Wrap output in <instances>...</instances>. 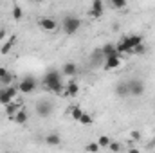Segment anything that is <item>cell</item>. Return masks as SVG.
I'll list each match as a JSON object with an SVG mask.
<instances>
[{
	"instance_id": "484cf974",
	"label": "cell",
	"mask_w": 155,
	"mask_h": 153,
	"mask_svg": "<svg viewBox=\"0 0 155 153\" xmlns=\"http://www.w3.org/2000/svg\"><path fill=\"white\" fill-rule=\"evenodd\" d=\"M110 141H112V139H110L108 135H101V137L97 139V144H99V146H101V150H103V148H108Z\"/></svg>"
},
{
	"instance_id": "ffe728a7",
	"label": "cell",
	"mask_w": 155,
	"mask_h": 153,
	"mask_svg": "<svg viewBox=\"0 0 155 153\" xmlns=\"http://www.w3.org/2000/svg\"><path fill=\"white\" fill-rule=\"evenodd\" d=\"M15 41H16V36H9V40L0 47V52H2V54H9L11 49H13V45H15Z\"/></svg>"
},
{
	"instance_id": "f546056e",
	"label": "cell",
	"mask_w": 155,
	"mask_h": 153,
	"mask_svg": "<svg viewBox=\"0 0 155 153\" xmlns=\"http://www.w3.org/2000/svg\"><path fill=\"white\" fill-rule=\"evenodd\" d=\"M132 139H134V141H139V139H141V133H139V132H132Z\"/></svg>"
},
{
	"instance_id": "6da1fadb",
	"label": "cell",
	"mask_w": 155,
	"mask_h": 153,
	"mask_svg": "<svg viewBox=\"0 0 155 153\" xmlns=\"http://www.w3.org/2000/svg\"><path fill=\"white\" fill-rule=\"evenodd\" d=\"M61 70H56V69H49L47 72H45V76L41 79V83H43V86L49 90V92H52V94H63V81H61Z\"/></svg>"
},
{
	"instance_id": "9a60e30c",
	"label": "cell",
	"mask_w": 155,
	"mask_h": 153,
	"mask_svg": "<svg viewBox=\"0 0 155 153\" xmlns=\"http://www.w3.org/2000/svg\"><path fill=\"white\" fill-rule=\"evenodd\" d=\"M101 50H103V56H105V58H110V56H121V54L117 52V49H116L114 43H105V45L101 47Z\"/></svg>"
},
{
	"instance_id": "d6a6232c",
	"label": "cell",
	"mask_w": 155,
	"mask_h": 153,
	"mask_svg": "<svg viewBox=\"0 0 155 153\" xmlns=\"http://www.w3.org/2000/svg\"><path fill=\"white\" fill-rule=\"evenodd\" d=\"M153 110H155V99H153Z\"/></svg>"
},
{
	"instance_id": "1f68e13d",
	"label": "cell",
	"mask_w": 155,
	"mask_h": 153,
	"mask_svg": "<svg viewBox=\"0 0 155 153\" xmlns=\"http://www.w3.org/2000/svg\"><path fill=\"white\" fill-rule=\"evenodd\" d=\"M31 2H35V4H41V2H45V0H31Z\"/></svg>"
},
{
	"instance_id": "2e32d148",
	"label": "cell",
	"mask_w": 155,
	"mask_h": 153,
	"mask_svg": "<svg viewBox=\"0 0 155 153\" xmlns=\"http://www.w3.org/2000/svg\"><path fill=\"white\" fill-rule=\"evenodd\" d=\"M116 49H117V52H119V54H132V49H130V45L126 43L124 36L116 43Z\"/></svg>"
},
{
	"instance_id": "f1b7e54d",
	"label": "cell",
	"mask_w": 155,
	"mask_h": 153,
	"mask_svg": "<svg viewBox=\"0 0 155 153\" xmlns=\"http://www.w3.org/2000/svg\"><path fill=\"white\" fill-rule=\"evenodd\" d=\"M87 150H88V151H99V150H101V146H99L97 142H90V144L87 146Z\"/></svg>"
},
{
	"instance_id": "4dcf8cb0",
	"label": "cell",
	"mask_w": 155,
	"mask_h": 153,
	"mask_svg": "<svg viewBox=\"0 0 155 153\" xmlns=\"http://www.w3.org/2000/svg\"><path fill=\"white\" fill-rule=\"evenodd\" d=\"M5 36H7L5 29H2V27H0V40H5Z\"/></svg>"
},
{
	"instance_id": "d4e9b609",
	"label": "cell",
	"mask_w": 155,
	"mask_h": 153,
	"mask_svg": "<svg viewBox=\"0 0 155 153\" xmlns=\"http://www.w3.org/2000/svg\"><path fill=\"white\" fill-rule=\"evenodd\" d=\"M13 79H15V77H13V74H11V72L7 70V72H5L4 76L0 77V83H2L4 86H7V85H13Z\"/></svg>"
},
{
	"instance_id": "4fadbf2b",
	"label": "cell",
	"mask_w": 155,
	"mask_h": 153,
	"mask_svg": "<svg viewBox=\"0 0 155 153\" xmlns=\"http://www.w3.org/2000/svg\"><path fill=\"white\" fill-rule=\"evenodd\" d=\"M114 92H116L117 97H130V90H128V83L126 81H119L116 86H114Z\"/></svg>"
},
{
	"instance_id": "7a4b0ae2",
	"label": "cell",
	"mask_w": 155,
	"mask_h": 153,
	"mask_svg": "<svg viewBox=\"0 0 155 153\" xmlns=\"http://www.w3.org/2000/svg\"><path fill=\"white\" fill-rule=\"evenodd\" d=\"M61 25H63L65 34L72 36V34H76L78 31H79V27H81V20H79L78 16H74V15H67V16H63Z\"/></svg>"
},
{
	"instance_id": "d6986e66",
	"label": "cell",
	"mask_w": 155,
	"mask_h": 153,
	"mask_svg": "<svg viewBox=\"0 0 155 153\" xmlns=\"http://www.w3.org/2000/svg\"><path fill=\"white\" fill-rule=\"evenodd\" d=\"M45 142H47L49 146H60V144H61V137H60L58 133H49V135L45 137Z\"/></svg>"
},
{
	"instance_id": "836d02e7",
	"label": "cell",
	"mask_w": 155,
	"mask_h": 153,
	"mask_svg": "<svg viewBox=\"0 0 155 153\" xmlns=\"http://www.w3.org/2000/svg\"><path fill=\"white\" fill-rule=\"evenodd\" d=\"M0 85H2V83H0Z\"/></svg>"
},
{
	"instance_id": "e0dca14e",
	"label": "cell",
	"mask_w": 155,
	"mask_h": 153,
	"mask_svg": "<svg viewBox=\"0 0 155 153\" xmlns=\"http://www.w3.org/2000/svg\"><path fill=\"white\" fill-rule=\"evenodd\" d=\"M124 40H126V43L130 45V49L134 50V47L135 45H139V43H143L144 41V38L141 36V34H128V36H124Z\"/></svg>"
},
{
	"instance_id": "7c38bea8",
	"label": "cell",
	"mask_w": 155,
	"mask_h": 153,
	"mask_svg": "<svg viewBox=\"0 0 155 153\" xmlns=\"http://www.w3.org/2000/svg\"><path fill=\"white\" fill-rule=\"evenodd\" d=\"M103 61H105L103 50H101V49L94 50L92 56H90V65H92V69H96V67H103Z\"/></svg>"
},
{
	"instance_id": "ba28073f",
	"label": "cell",
	"mask_w": 155,
	"mask_h": 153,
	"mask_svg": "<svg viewBox=\"0 0 155 153\" xmlns=\"http://www.w3.org/2000/svg\"><path fill=\"white\" fill-rule=\"evenodd\" d=\"M78 94H79V85H78V81L74 77H71V81L63 88V96L65 97H76Z\"/></svg>"
},
{
	"instance_id": "7402d4cb",
	"label": "cell",
	"mask_w": 155,
	"mask_h": 153,
	"mask_svg": "<svg viewBox=\"0 0 155 153\" xmlns=\"http://www.w3.org/2000/svg\"><path fill=\"white\" fill-rule=\"evenodd\" d=\"M148 52V47L144 45V41L143 43H139V45H135L134 47V50H132V54H135V56H144Z\"/></svg>"
},
{
	"instance_id": "277c9868",
	"label": "cell",
	"mask_w": 155,
	"mask_h": 153,
	"mask_svg": "<svg viewBox=\"0 0 155 153\" xmlns=\"http://www.w3.org/2000/svg\"><path fill=\"white\" fill-rule=\"evenodd\" d=\"M36 86H38V81L35 77L24 76L20 79V83H18V92H22V94H33L36 90Z\"/></svg>"
},
{
	"instance_id": "44dd1931",
	"label": "cell",
	"mask_w": 155,
	"mask_h": 153,
	"mask_svg": "<svg viewBox=\"0 0 155 153\" xmlns=\"http://www.w3.org/2000/svg\"><path fill=\"white\" fill-rule=\"evenodd\" d=\"M78 122H79L81 126H90V124L94 122V117H92L90 114H87V112H83V115L79 117V121H78Z\"/></svg>"
},
{
	"instance_id": "4316f807",
	"label": "cell",
	"mask_w": 155,
	"mask_h": 153,
	"mask_svg": "<svg viewBox=\"0 0 155 153\" xmlns=\"http://www.w3.org/2000/svg\"><path fill=\"white\" fill-rule=\"evenodd\" d=\"M108 150L110 151H123V144L121 142H116V141H110V144H108Z\"/></svg>"
},
{
	"instance_id": "ac0fdd59",
	"label": "cell",
	"mask_w": 155,
	"mask_h": 153,
	"mask_svg": "<svg viewBox=\"0 0 155 153\" xmlns=\"http://www.w3.org/2000/svg\"><path fill=\"white\" fill-rule=\"evenodd\" d=\"M4 108H5V114L7 117H13V115L16 114L22 106H20V103H16V101H11V103H7V105H4Z\"/></svg>"
},
{
	"instance_id": "8992f818",
	"label": "cell",
	"mask_w": 155,
	"mask_h": 153,
	"mask_svg": "<svg viewBox=\"0 0 155 153\" xmlns=\"http://www.w3.org/2000/svg\"><path fill=\"white\" fill-rule=\"evenodd\" d=\"M18 94V86H13V85H7L4 88H0V105H7L11 101H15Z\"/></svg>"
},
{
	"instance_id": "83f0119b",
	"label": "cell",
	"mask_w": 155,
	"mask_h": 153,
	"mask_svg": "<svg viewBox=\"0 0 155 153\" xmlns=\"http://www.w3.org/2000/svg\"><path fill=\"white\" fill-rule=\"evenodd\" d=\"M110 4H112V7H116V9H124L126 7V0H108Z\"/></svg>"
},
{
	"instance_id": "cb8c5ba5",
	"label": "cell",
	"mask_w": 155,
	"mask_h": 153,
	"mask_svg": "<svg viewBox=\"0 0 155 153\" xmlns=\"http://www.w3.org/2000/svg\"><path fill=\"white\" fill-rule=\"evenodd\" d=\"M22 16H24V11H22V7L15 4V5H13V20L20 22V20H22Z\"/></svg>"
},
{
	"instance_id": "9c48e42d",
	"label": "cell",
	"mask_w": 155,
	"mask_h": 153,
	"mask_svg": "<svg viewBox=\"0 0 155 153\" xmlns=\"http://www.w3.org/2000/svg\"><path fill=\"white\" fill-rule=\"evenodd\" d=\"M38 25H40V29H43V31H47V33L58 29V22H56L54 18H51V16H43V18H40Z\"/></svg>"
},
{
	"instance_id": "52a82bcc",
	"label": "cell",
	"mask_w": 155,
	"mask_h": 153,
	"mask_svg": "<svg viewBox=\"0 0 155 153\" xmlns=\"http://www.w3.org/2000/svg\"><path fill=\"white\" fill-rule=\"evenodd\" d=\"M121 63H123L121 56H110V58H105V61H103V69H105L107 72H112V70H116V69L121 67Z\"/></svg>"
},
{
	"instance_id": "5bb4252c",
	"label": "cell",
	"mask_w": 155,
	"mask_h": 153,
	"mask_svg": "<svg viewBox=\"0 0 155 153\" xmlns=\"http://www.w3.org/2000/svg\"><path fill=\"white\" fill-rule=\"evenodd\" d=\"M11 119H13V121H15L16 124H25V122L29 121V114H27V112H25L24 108H20V110H18L16 114L11 117Z\"/></svg>"
},
{
	"instance_id": "3957f363",
	"label": "cell",
	"mask_w": 155,
	"mask_h": 153,
	"mask_svg": "<svg viewBox=\"0 0 155 153\" xmlns=\"http://www.w3.org/2000/svg\"><path fill=\"white\" fill-rule=\"evenodd\" d=\"M35 112H36L38 117L47 119L49 115L54 112V103H52V101H49V99H40L38 103H36V106H35Z\"/></svg>"
},
{
	"instance_id": "8fae6325",
	"label": "cell",
	"mask_w": 155,
	"mask_h": 153,
	"mask_svg": "<svg viewBox=\"0 0 155 153\" xmlns=\"http://www.w3.org/2000/svg\"><path fill=\"white\" fill-rule=\"evenodd\" d=\"M61 74L67 77H76L78 76V65L74 61H67V63H63V67H61Z\"/></svg>"
},
{
	"instance_id": "5b68a950",
	"label": "cell",
	"mask_w": 155,
	"mask_h": 153,
	"mask_svg": "<svg viewBox=\"0 0 155 153\" xmlns=\"http://www.w3.org/2000/svg\"><path fill=\"white\" fill-rule=\"evenodd\" d=\"M126 83H128L130 96H134V97H141V96L144 94V90H146L144 81H143V79H139V77H132V79H128Z\"/></svg>"
},
{
	"instance_id": "30bf717a",
	"label": "cell",
	"mask_w": 155,
	"mask_h": 153,
	"mask_svg": "<svg viewBox=\"0 0 155 153\" xmlns=\"http://www.w3.org/2000/svg\"><path fill=\"white\" fill-rule=\"evenodd\" d=\"M103 13H105V4H103V0H92L90 16H92V18H101Z\"/></svg>"
},
{
	"instance_id": "603a6c76",
	"label": "cell",
	"mask_w": 155,
	"mask_h": 153,
	"mask_svg": "<svg viewBox=\"0 0 155 153\" xmlns=\"http://www.w3.org/2000/svg\"><path fill=\"white\" fill-rule=\"evenodd\" d=\"M69 112H71V117H72L74 121H79V117L83 115L85 110H83V108H79V106H71V108H69Z\"/></svg>"
}]
</instances>
